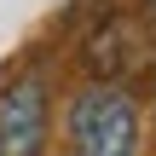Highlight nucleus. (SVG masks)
Listing matches in <instances>:
<instances>
[{
	"label": "nucleus",
	"instance_id": "3",
	"mask_svg": "<svg viewBox=\"0 0 156 156\" xmlns=\"http://www.w3.org/2000/svg\"><path fill=\"white\" fill-rule=\"evenodd\" d=\"M145 6H151V17H156V0H145Z\"/></svg>",
	"mask_w": 156,
	"mask_h": 156
},
{
	"label": "nucleus",
	"instance_id": "1",
	"mask_svg": "<svg viewBox=\"0 0 156 156\" xmlns=\"http://www.w3.org/2000/svg\"><path fill=\"white\" fill-rule=\"evenodd\" d=\"M69 156H139V104L116 81H93L69 98Z\"/></svg>",
	"mask_w": 156,
	"mask_h": 156
},
{
	"label": "nucleus",
	"instance_id": "2",
	"mask_svg": "<svg viewBox=\"0 0 156 156\" xmlns=\"http://www.w3.org/2000/svg\"><path fill=\"white\" fill-rule=\"evenodd\" d=\"M46 151V87L41 75H17L0 87V156Z\"/></svg>",
	"mask_w": 156,
	"mask_h": 156
}]
</instances>
